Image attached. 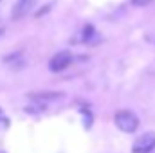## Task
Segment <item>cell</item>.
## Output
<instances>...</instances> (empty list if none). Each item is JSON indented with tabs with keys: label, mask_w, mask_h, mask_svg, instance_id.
I'll return each instance as SVG.
<instances>
[{
	"label": "cell",
	"mask_w": 155,
	"mask_h": 153,
	"mask_svg": "<svg viewBox=\"0 0 155 153\" xmlns=\"http://www.w3.org/2000/svg\"><path fill=\"white\" fill-rule=\"evenodd\" d=\"M116 126L121 132H126V133H132L139 128V117L132 112H117L116 114Z\"/></svg>",
	"instance_id": "cell-1"
},
{
	"label": "cell",
	"mask_w": 155,
	"mask_h": 153,
	"mask_svg": "<svg viewBox=\"0 0 155 153\" xmlns=\"http://www.w3.org/2000/svg\"><path fill=\"white\" fill-rule=\"evenodd\" d=\"M71 61H72V54H71L69 50H61V52H58V54H54V56L51 58L49 69H51L52 72H60V70L67 69V67L71 65Z\"/></svg>",
	"instance_id": "cell-3"
},
{
	"label": "cell",
	"mask_w": 155,
	"mask_h": 153,
	"mask_svg": "<svg viewBox=\"0 0 155 153\" xmlns=\"http://www.w3.org/2000/svg\"><path fill=\"white\" fill-rule=\"evenodd\" d=\"M155 148V133L153 132H148V133H143L141 137L135 139L134 146H132V151L134 153H150Z\"/></svg>",
	"instance_id": "cell-2"
},
{
	"label": "cell",
	"mask_w": 155,
	"mask_h": 153,
	"mask_svg": "<svg viewBox=\"0 0 155 153\" xmlns=\"http://www.w3.org/2000/svg\"><path fill=\"white\" fill-rule=\"evenodd\" d=\"M35 5H36V0H18V2L15 4V7H13L11 16H13L15 20L24 18L25 15H29V13L35 9Z\"/></svg>",
	"instance_id": "cell-4"
},
{
	"label": "cell",
	"mask_w": 155,
	"mask_h": 153,
	"mask_svg": "<svg viewBox=\"0 0 155 153\" xmlns=\"http://www.w3.org/2000/svg\"><path fill=\"white\" fill-rule=\"evenodd\" d=\"M0 153H5V151H0Z\"/></svg>",
	"instance_id": "cell-6"
},
{
	"label": "cell",
	"mask_w": 155,
	"mask_h": 153,
	"mask_svg": "<svg viewBox=\"0 0 155 153\" xmlns=\"http://www.w3.org/2000/svg\"><path fill=\"white\" fill-rule=\"evenodd\" d=\"M135 5H146V4H150L152 0H132Z\"/></svg>",
	"instance_id": "cell-5"
}]
</instances>
